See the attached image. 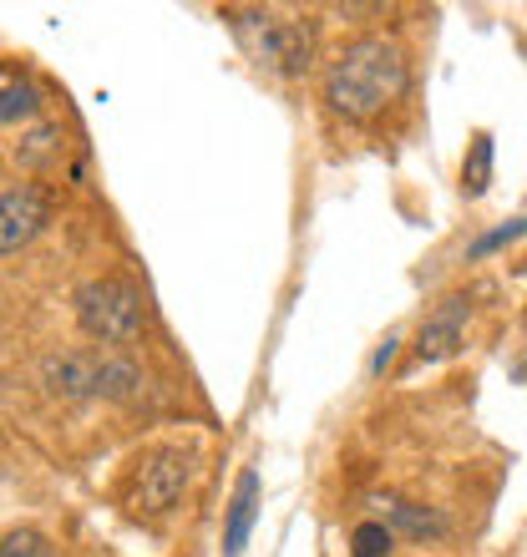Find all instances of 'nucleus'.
<instances>
[{
    "instance_id": "7",
    "label": "nucleus",
    "mask_w": 527,
    "mask_h": 557,
    "mask_svg": "<svg viewBox=\"0 0 527 557\" xmlns=\"http://www.w3.org/2000/svg\"><path fill=\"white\" fill-rule=\"evenodd\" d=\"M467 320H471L467 294H446L421 320V330H416V360H421V366L452 360V355L462 350V339H467Z\"/></svg>"
},
{
    "instance_id": "1",
    "label": "nucleus",
    "mask_w": 527,
    "mask_h": 557,
    "mask_svg": "<svg viewBox=\"0 0 527 557\" xmlns=\"http://www.w3.org/2000/svg\"><path fill=\"white\" fill-rule=\"evenodd\" d=\"M410 61L406 51L385 36H360V41L340 46L335 61L324 66V102L345 122L381 117L391 102L406 97Z\"/></svg>"
},
{
    "instance_id": "9",
    "label": "nucleus",
    "mask_w": 527,
    "mask_h": 557,
    "mask_svg": "<svg viewBox=\"0 0 527 557\" xmlns=\"http://www.w3.org/2000/svg\"><path fill=\"white\" fill-rule=\"evenodd\" d=\"M259 471H244L234 497H229V512H223V557H244V547H249V532L259 522Z\"/></svg>"
},
{
    "instance_id": "11",
    "label": "nucleus",
    "mask_w": 527,
    "mask_h": 557,
    "mask_svg": "<svg viewBox=\"0 0 527 557\" xmlns=\"http://www.w3.org/2000/svg\"><path fill=\"white\" fill-rule=\"evenodd\" d=\"M61 158V127H51V122H36L21 143H15V162L21 168H46V162Z\"/></svg>"
},
{
    "instance_id": "15",
    "label": "nucleus",
    "mask_w": 527,
    "mask_h": 557,
    "mask_svg": "<svg viewBox=\"0 0 527 557\" xmlns=\"http://www.w3.org/2000/svg\"><path fill=\"white\" fill-rule=\"evenodd\" d=\"M527 234V219H507V223H498L492 234H482V238H471V249H467V259H487V253H498V249H507L513 238H523Z\"/></svg>"
},
{
    "instance_id": "10",
    "label": "nucleus",
    "mask_w": 527,
    "mask_h": 557,
    "mask_svg": "<svg viewBox=\"0 0 527 557\" xmlns=\"http://www.w3.org/2000/svg\"><path fill=\"white\" fill-rule=\"evenodd\" d=\"M492 133H477L467 147V158H462V188H467V198H482L487 188H492Z\"/></svg>"
},
{
    "instance_id": "16",
    "label": "nucleus",
    "mask_w": 527,
    "mask_h": 557,
    "mask_svg": "<svg viewBox=\"0 0 527 557\" xmlns=\"http://www.w3.org/2000/svg\"><path fill=\"white\" fill-rule=\"evenodd\" d=\"M395 345H401V339H395V335H385V339H381V350H376V360H370V375H385V370H391V360H395Z\"/></svg>"
},
{
    "instance_id": "8",
    "label": "nucleus",
    "mask_w": 527,
    "mask_h": 557,
    "mask_svg": "<svg viewBox=\"0 0 527 557\" xmlns=\"http://www.w3.org/2000/svg\"><path fill=\"white\" fill-rule=\"evenodd\" d=\"M376 507V522H381L391 537H406V543H441L446 537V517L437 507H421V502H406L395 497V492H381V497H370Z\"/></svg>"
},
{
    "instance_id": "3",
    "label": "nucleus",
    "mask_w": 527,
    "mask_h": 557,
    "mask_svg": "<svg viewBox=\"0 0 527 557\" xmlns=\"http://www.w3.org/2000/svg\"><path fill=\"white\" fill-rule=\"evenodd\" d=\"M76 324L82 335H91L107 350H122V345H137L147 330V309L143 294L132 289L127 278H91L76 289Z\"/></svg>"
},
{
    "instance_id": "2",
    "label": "nucleus",
    "mask_w": 527,
    "mask_h": 557,
    "mask_svg": "<svg viewBox=\"0 0 527 557\" xmlns=\"http://www.w3.org/2000/svg\"><path fill=\"white\" fill-rule=\"evenodd\" d=\"M41 385L61 400H137L147 375L118 350H66L41 360Z\"/></svg>"
},
{
    "instance_id": "14",
    "label": "nucleus",
    "mask_w": 527,
    "mask_h": 557,
    "mask_svg": "<svg viewBox=\"0 0 527 557\" xmlns=\"http://www.w3.org/2000/svg\"><path fill=\"white\" fill-rule=\"evenodd\" d=\"M0 557H57V547L46 543L36 528H15L0 537Z\"/></svg>"
},
{
    "instance_id": "6",
    "label": "nucleus",
    "mask_w": 527,
    "mask_h": 557,
    "mask_svg": "<svg viewBox=\"0 0 527 557\" xmlns=\"http://www.w3.org/2000/svg\"><path fill=\"white\" fill-rule=\"evenodd\" d=\"M46 223H51V193L41 183H21V188L0 193V259L21 253L30 238H41Z\"/></svg>"
},
{
    "instance_id": "4",
    "label": "nucleus",
    "mask_w": 527,
    "mask_h": 557,
    "mask_svg": "<svg viewBox=\"0 0 527 557\" xmlns=\"http://www.w3.org/2000/svg\"><path fill=\"white\" fill-rule=\"evenodd\" d=\"M188 482H193V456L183 446H152V451L132 461L127 482H122V502L132 507V517L158 522L183 502Z\"/></svg>"
},
{
    "instance_id": "5",
    "label": "nucleus",
    "mask_w": 527,
    "mask_h": 557,
    "mask_svg": "<svg viewBox=\"0 0 527 557\" xmlns=\"http://www.w3.org/2000/svg\"><path fill=\"white\" fill-rule=\"evenodd\" d=\"M238 26H259V41H254V51H259L264 66H274L279 76L309 72L315 36H309L299 21H269V15H259V11H244V21H238Z\"/></svg>"
},
{
    "instance_id": "12",
    "label": "nucleus",
    "mask_w": 527,
    "mask_h": 557,
    "mask_svg": "<svg viewBox=\"0 0 527 557\" xmlns=\"http://www.w3.org/2000/svg\"><path fill=\"white\" fill-rule=\"evenodd\" d=\"M36 112H41V97H36V87L26 76L0 82V122H21V117H36Z\"/></svg>"
},
{
    "instance_id": "13",
    "label": "nucleus",
    "mask_w": 527,
    "mask_h": 557,
    "mask_svg": "<svg viewBox=\"0 0 527 557\" xmlns=\"http://www.w3.org/2000/svg\"><path fill=\"white\" fill-rule=\"evenodd\" d=\"M391 547H395V537L376 517H366V522L351 532V557H391Z\"/></svg>"
}]
</instances>
